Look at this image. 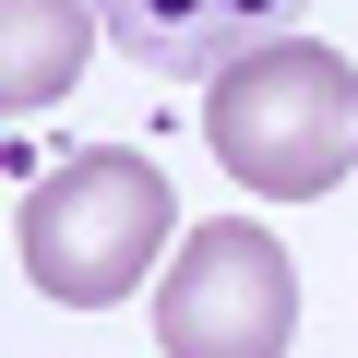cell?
<instances>
[{
  "instance_id": "5b68a950",
  "label": "cell",
  "mask_w": 358,
  "mask_h": 358,
  "mask_svg": "<svg viewBox=\"0 0 358 358\" xmlns=\"http://www.w3.org/2000/svg\"><path fill=\"white\" fill-rule=\"evenodd\" d=\"M96 0H0V120L24 108H60L96 60Z\"/></svg>"
},
{
  "instance_id": "3957f363",
  "label": "cell",
  "mask_w": 358,
  "mask_h": 358,
  "mask_svg": "<svg viewBox=\"0 0 358 358\" xmlns=\"http://www.w3.org/2000/svg\"><path fill=\"white\" fill-rule=\"evenodd\" d=\"M155 334H167V358H287L299 346V263H287V239H263L251 215L192 227L167 287H155Z\"/></svg>"
},
{
  "instance_id": "6da1fadb",
  "label": "cell",
  "mask_w": 358,
  "mask_h": 358,
  "mask_svg": "<svg viewBox=\"0 0 358 358\" xmlns=\"http://www.w3.org/2000/svg\"><path fill=\"white\" fill-rule=\"evenodd\" d=\"M203 143L263 203L334 192V179L358 167V60L346 48H310V36H251L203 84Z\"/></svg>"
},
{
  "instance_id": "277c9868",
  "label": "cell",
  "mask_w": 358,
  "mask_h": 358,
  "mask_svg": "<svg viewBox=\"0 0 358 358\" xmlns=\"http://www.w3.org/2000/svg\"><path fill=\"white\" fill-rule=\"evenodd\" d=\"M299 13V0H96V24H108V48H131L143 72H192V84H215L251 36H275Z\"/></svg>"
},
{
  "instance_id": "7a4b0ae2",
  "label": "cell",
  "mask_w": 358,
  "mask_h": 358,
  "mask_svg": "<svg viewBox=\"0 0 358 358\" xmlns=\"http://www.w3.org/2000/svg\"><path fill=\"white\" fill-rule=\"evenodd\" d=\"M167 167L155 155H131V143H96V155H72V167H48L36 192H24V275L48 287V299H72V310H108V299H131L143 275H155V251H167Z\"/></svg>"
}]
</instances>
